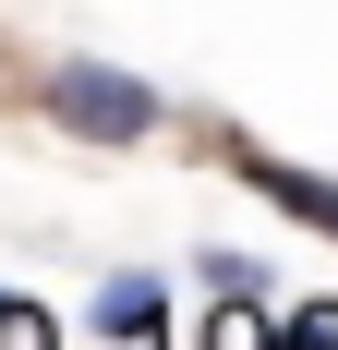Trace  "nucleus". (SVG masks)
<instances>
[{
  "mask_svg": "<svg viewBox=\"0 0 338 350\" xmlns=\"http://www.w3.org/2000/svg\"><path fill=\"white\" fill-rule=\"evenodd\" d=\"M36 121H49V133H73V145L133 157V145H157V133H169V97L145 85V72L97 61V49H61V61L36 72Z\"/></svg>",
  "mask_w": 338,
  "mask_h": 350,
  "instance_id": "obj_1",
  "label": "nucleus"
},
{
  "mask_svg": "<svg viewBox=\"0 0 338 350\" xmlns=\"http://www.w3.org/2000/svg\"><path fill=\"white\" fill-rule=\"evenodd\" d=\"M218 170H230L242 193H266L278 217H302V230H326V242H338V181H326V170H290V157H266L254 133H218Z\"/></svg>",
  "mask_w": 338,
  "mask_h": 350,
  "instance_id": "obj_2",
  "label": "nucleus"
},
{
  "mask_svg": "<svg viewBox=\"0 0 338 350\" xmlns=\"http://www.w3.org/2000/svg\"><path fill=\"white\" fill-rule=\"evenodd\" d=\"M85 338H121V350H169V278L121 266V278L97 290V314H85Z\"/></svg>",
  "mask_w": 338,
  "mask_h": 350,
  "instance_id": "obj_3",
  "label": "nucleus"
},
{
  "mask_svg": "<svg viewBox=\"0 0 338 350\" xmlns=\"http://www.w3.org/2000/svg\"><path fill=\"white\" fill-rule=\"evenodd\" d=\"M205 350H278V314H254V302H230V314L205 326Z\"/></svg>",
  "mask_w": 338,
  "mask_h": 350,
  "instance_id": "obj_4",
  "label": "nucleus"
},
{
  "mask_svg": "<svg viewBox=\"0 0 338 350\" xmlns=\"http://www.w3.org/2000/svg\"><path fill=\"white\" fill-rule=\"evenodd\" d=\"M278 350H338V302H290V338Z\"/></svg>",
  "mask_w": 338,
  "mask_h": 350,
  "instance_id": "obj_5",
  "label": "nucleus"
},
{
  "mask_svg": "<svg viewBox=\"0 0 338 350\" xmlns=\"http://www.w3.org/2000/svg\"><path fill=\"white\" fill-rule=\"evenodd\" d=\"M205 290H218V302H266V278H254V266H230V254H205Z\"/></svg>",
  "mask_w": 338,
  "mask_h": 350,
  "instance_id": "obj_6",
  "label": "nucleus"
}]
</instances>
